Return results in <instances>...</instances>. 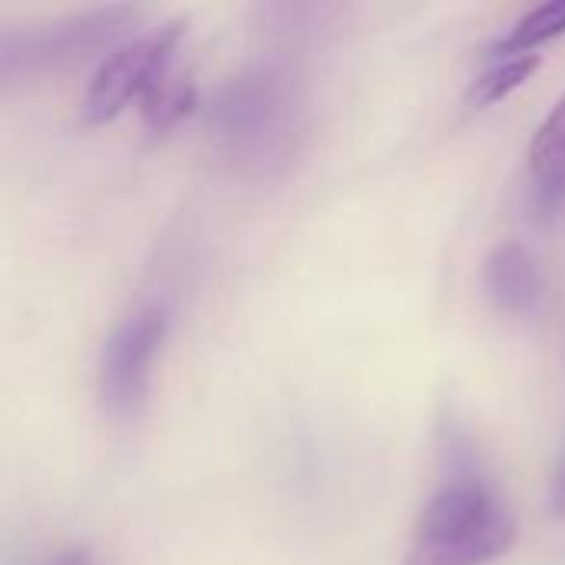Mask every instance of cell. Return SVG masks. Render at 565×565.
I'll return each instance as SVG.
<instances>
[{
    "mask_svg": "<svg viewBox=\"0 0 565 565\" xmlns=\"http://www.w3.org/2000/svg\"><path fill=\"white\" fill-rule=\"evenodd\" d=\"M516 533L513 510L483 473H447L414 523L404 565H490Z\"/></svg>",
    "mask_w": 565,
    "mask_h": 565,
    "instance_id": "cell-1",
    "label": "cell"
},
{
    "mask_svg": "<svg viewBox=\"0 0 565 565\" xmlns=\"http://www.w3.org/2000/svg\"><path fill=\"white\" fill-rule=\"evenodd\" d=\"M182 36L185 20H169L116 46L89 79V89L83 96V119L89 126H106L126 106L142 103L172 73Z\"/></svg>",
    "mask_w": 565,
    "mask_h": 565,
    "instance_id": "cell-2",
    "label": "cell"
},
{
    "mask_svg": "<svg viewBox=\"0 0 565 565\" xmlns=\"http://www.w3.org/2000/svg\"><path fill=\"white\" fill-rule=\"evenodd\" d=\"M169 318L159 305H146L122 318L113 334L103 341L96 391L99 404L109 417H132L149 394L152 364L166 344Z\"/></svg>",
    "mask_w": 565,
    "mask_h": 565,
    "instance_id": "cell-3",
    "label": "cell"
},
{
    "mask_svg": "<svg viewBox=\"0 0 565 565\" xmlns=\"http://www.w3.org/2000/svg\"><path fill=\"white\" fill-rule=\"evenodd\" d=\"M291 109L288 83L271 70H252L218 93L209 122L232 152H265L285 142Z\"/></svg>",
    "mask_w": 565,
    "mask_h": 565,
    "instance_id": "cell-4",
    "label": "cell"
},
{
    "mask_svg": "<svg viewBox=\"0 0 565 565\" xmlns=\"http://www.w3.org/2000/svg\"><path fill=\"white\" fill-rule=\"evenodd\" d=\"M129 17L136 20V10L106 7V10H89V13H76V17L46 23L40 30H26L23 40L3 33V40H0L3 79H13L20 70L36 73V70H50V66L56 70L63 63L83 60L86 53L109 43L126 26Z\"/></svg>",
    "mask_w": 565,
    "mask_h": 565,
    "instance_id": "cell-5",
    "label": "cell"
},
{
    "mask_svg": "<svg viewBox=\"0 0 565 565\" xmlns=\"http://www.w3.org/2000/svg\"><path fill=\"white\" fill-rule=\"evenodd\" d=\"M483 291L500 315L526 318L536 311L543 278L523 242H500L483 262Z\"/></svg>",
    "mask_w": 565,
    "mask_h": 565,
    "instance_id": "cell-6",
    "label": "cell"
},
{
    "mask_svg": "<svg viewBox=\"0 0 565 565\" xmlns=\"http://www.w3.org/2000/svg\"><path fill=\"white\" fill-rule=\"evenodd\" d=\"M195 106H199V93H195L192 79H189V76H175V73H169V76L139 103L142 122H146V129H149L152 136H162V132L175 129L185 116L195 113Z\"/></svg>",
    "mask_w": 565,
    "mask_h": 565,
    "instance_id": "cell-7",
    "label": "cell"
},
{
    "mask_svg": "<svg viewBox=\"0 0 565 565\" xmlns=\"http://www.w3.org/2000/svg\"><path fill=\"white\" fill-rule=\"evenodd\" d=\"M565 33V0H546L540 7H533L530 13H523L507 36H500V43L493 46L497 53H510V56H526L536 53L543 43L556 40Z\"/></svg>",
    "mask_w": 565,
    "mask_h": 565,
    "instance_id": "cell-8",
    "label": "cell"
},
{
    "mask_svg": "<svg viewBox=\"0 0 565 565\" xmlns=\"http://www.w3.org/2000/svg\"><path fill=\"white\" fill-rule=\"evenodd\" d=\"M540 56L536 53H526V56H503L500 63H493L483 76L473 79L470 93H467V103L473 109H483V106H493L500 99H507L510 93H516L520 86H526L536 70H540Z\"/></svg>",
    "mask_w": 565,
    "mask_h": 565,
    "instance_id": "cell-9",
    "label": "cell"
},
{
    "mask_svg": "<svg viewBox=\"0 0 565 565\" xmlns=\"http://www.w3.org/2000/svg\"><path fill=\"white\" fill-rule=\"evenodd\" d=\"M553 162H565V96L540 122L533 146H530V169L540 172Z\"/></svg>",
    "mask_w": 565,
    "mask_h": 565,
    "instance_id": "cell-10",
    "label": "cell"
},
{
    "mask_svg": "<svg viewBox=\"0 0 565 565\" xmlns=\"http://www.w3.org/2000/svg\"><path fill=\"white\" fill-rule=\"evenodd\" d=\"M565 209V162H553L540 172H533V192H530V212L533 218L546 222L556 218Z\"/></svg>",
    "mask_w": 565,
    "mask_h": 565,
    "instance_id": "cell-11",
    "label": "cell"
},
{
    "mask_svg": "<svg viewBox=\"0 0 565 565\" xmlns=\"http://www.w3.org/2000/svg\"><path fill=\"white\" fill-rule=\"evenodd\" d=\"M550 516L565 520V444H563V450H559V460H556L553 480H550Z\"/></svg>",
    "mask_w": 565,
    "mask_h": 565,
    "instance_id": "cell-12",
    "label": "cell"
},
{
    "mask_svg": "<svg viewBox=\"0 0 565 565\" xmlns=\"http://www.w3.org/2000/svg\"><path fill=\"white\" fill-rule=\"evenodd\" d=\"M46 565H93V556L79 546H70V550H60Z\"/></svg>",
    "mask_w": 565,
    "mask_h": 565,
    "instance_id": "cell-13",
    "label": "cell"
}]
</instances>
